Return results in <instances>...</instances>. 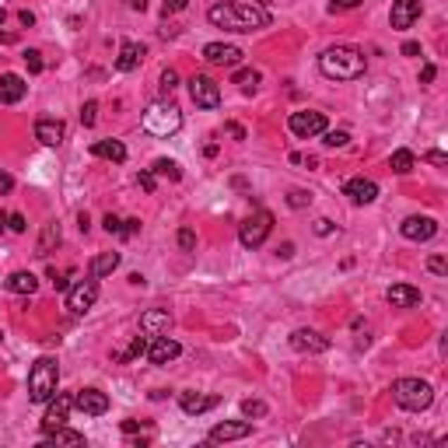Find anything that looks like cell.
Wrapping results in <instances>:
<instances>
[{
	"mask_svg": "<svg viewBox=\"0 0 448 448\" xmlns=\"http://www.w3.org/2000/svg\"><path fill=\"white\" fill-rule=\"evenodd\" d=\"M242 49L238 46H228V42H207L203 46V60L214 63V67H238L242 63Z\"/></svg>",
	"mask_w": 448,
	"mask_h": 448,
	"instance_id": "obj_11",
	"label": "cell"
},
{
	"mask_svg": "<svg viewBox=\"0 0 448 448\" xmlns=\"http://www.w3.org/2000/svg\"><path fill=\"white\" fill-rule=\"evenodd\" d=\"M242 413L246 417H267V403L263 399H246L242 403Z\"/></svg>",
	"mask_w": 448,
	"mask_h": 448,
	"instance_id": "obj_37",
	"label": "cell"
},
{
	"mask_svg": "<svg viewBox=\"0 0 448 448\" xmlns=\"http://www.w3.org/2000/svg\"><path fill=\"white\" fill-rule=\"evenodd\" d=\"M424 162H431V165H438V169H445V165H448V158L442 155V151H428V155H424Z\"/></svg>",
	"mask_w": 448,
	"mask_h": 448,
	"instance_id": "obj_50",
	"label": "cell"
},
{
	"mask_svg": "<svg viewBox=\"0 0 448 448\" xmlns=\"http://www.w3.org/2000/svg\"><path fill=\"white\" fill-rule=\"evenodd\" d=\"M392 399H396V406H403L410 413H420L435 403V389L424 378H396L392 382Z\"/></svg>",
	"mask_w": 448,
	"mask_h": 448,
	"instance_id": "obj_4",
	"label": "cell"
},
{
	"mask_svg": "<svg viewBox=\"0 0 448 448\" xmlns=\"http://www.w3.org/2000/svg\"><path fill=\"white\" fill-rule=\"evenodd\" d=\"M25 67H28V74H42V71H46L42 53H39V49H28V53H25Z\"/></svg>",
	"mask_w": 448,
	"mask_h": 448,
	"instance_id": "obj_35",
	"label": "cell"
},
{
	"mask_svg": "<svg viewBox=\"0 0 448 448\" xmlns=\"http://www.w3.org/2000/svg\"><path fill=\"white\" fill-rule=\"evenodd\" d=\"M4 287H7L11 294H35V291H39V277L28 273V270H18V273H11V277L4 280Z\"/></svg>",
	"mask_w": 448,
	"mask_h": 448,
	"instance_id": "obj_25",
	"label": "cell"
},
{
	"mask_svg": "<svg viewBox=\"0 0 448 448\" xmlns=\"http://www.w3.org/2000/svg\"><path fill=\"white\" fill-rule=\"evenodd\" d=\"M217 403H221V396H200V392H179V406H182V413H189V417H200V413L214 410Z\"/></svg>",
	"mask_w": 448,
	"mask_h": 448,
	"instance_id": "obj_22",
	"label": "cell"
},
{
	"mask_svg": "<svg viewBox=\"0 0 448 448\" xmlns=\"http://www.w3.org/2000/svg\"><path fill=\"white\" fill-rule=\"evenodd\" d=\"M277 253H280V256H284V260H291V256H294V246H291V242H284V246H280V249H277Z\"/></svg>",
	"mask_w": 448,
	"mask_h": 448,
	"instance_id": "obj_57",
	"label": "cell"
},
{
	"mask_svg": "<svg viewBox=\"0 0 448 448\" xmlns=\"http://www.w3.org/2000/svg\"><path fill=\"white\" fill-rule=\"evenodd\" d=\"M116 267H119V253H98L91 260V277H109Z\"/></svg>",
	"mask_w": 448,
	"mask_h": 448,
	"instance_id": "obj_29",
	"label": "cell"
},
{
	"mask_svg": "<svg viewBox=\"0 0 448 448\" xmlns=\"http://www.w3.org/2000/svg\"><path fill=\"white\" fill-rule=\"evenodd\" d=\"M140 60H144V46H137V42H123V46H119V56H116V71L130 74V71L140 67Z\"/></svg>",
	"mask_w": 448,
	"mask_h": 448,
	"instance_id": "obj_24",
	"label": "cell"
},
{
	"mask_svg": "<svg viewBox=\"0 0 448 448\" xmlns=\"http://www.w3.org/2000/svg\"><path fill=\"white\" fill-rule=\"evenodd\" d=\"M308 203H312V193H308V189H291V193H287V207L301 210V207H308Z\"/></svg>",
	"mask_w": 448,
	"mask_h": 448,
	"instance_id": "obj_36",
	"label": "cell"
},
{
	"mask_svg": "<svg viewBox=\"0 0 448 448\" xmlns=\"http://www.w3.org/2000/svg\"><path fill=\"white\" fill-rule=\"evenodd\" d=\"M95 301H98V277L78 280L74 287H67V308H71L74 315H85Z\"/></svg>",
	"mask_w": 448,
	"mask_h": 448,
	"instance_id": "obj_8",
	"label": "cell"
},
{
	"mask_svg": "<svg viewBox=\"0 0 448 448\" xmlns=\"http://www.w3.org/2000/svg\"><path fill=\"white\" fill-rule=\"evenodd\" d=\"M189 98L200 109H217L221 105V85L207 74H196V78H189Z\"/></svg>",
	"mask_w": 448,
	"mask_h": 448,
	"instance_id": "obj_9",
	"label": "cell"
},
{
	"mask_svg": "<svg viewBox=\"0 0 448 448\" xmlns=\"http://www.w3.org/2000/svg\"><path fill=\"white\" fill-rule=\"evenodd\" d=\"M169 326H172V315L165 308H147L140 315V333L144 337H162V333H169Z\"/></svg>",
	"mask_w": 448,
	"mask_h": 448,
	"instance_id": "obj_21",
	"label": "cell"
},
{
	"mask_svg": "<svg viewBox=\"0 0 448 448\" xmlns=\"http://www.w3.org/2000/svg\"><path fill=\"white\" fill-rule=\"evenodd\" d=\"M438 78V67L435 63H424V71H420V85H431Z\"/></svg>",
	"mask_w": 448,
	"mask_h": 448,
	"instance_id": "obj_49",
	"label": "cell"
},
{
	"mask_svg": "<svg viewBox=\"0 0 448 448\" xmlns=\"http://www.w3.org/2000/svg\"><path fill=\"white\" fill-rule=\"evenodd\" d=\"M322 144H326V147H347V144H351V133H347V130H326V133H322Z\"/></svg>",
	"mask_w": 448,
	"mask_h": 448,
	"instance_id": "obj_34",
	"label": "cell"
},
{
	"mask_svg": "<svg viewBox=\"0 0 448 448\" xmlns=\"http://www.w3.org/2000/svg\"><path fill=\"white\" fill-rule=\"evenodd\" d=\"M176 88H179V74H176V71L169 67V71L162 74V91H165V95H172Z\"/></svg>",
	"mask_w": 448,
	"mask_h": 448,
	"instance_id": "obj_41",
	"label": "cell"
},
{
	"mask_svg": "<svg viewBox=\"0 0 448 448\" xmlns=\"http://www.w3.org/2000/svg\"><path fill=\"white\" fill-rule=\"evenodd\" d=\"M151 172H155V176H165V179H172V182H179V179H182V169L176 165V162H172V158H158Z\"/></svg>",
	"mask_w": 448,
	"mask_h": 448,
	"instance_id": "obj_32",
	"label": "cell"
},
{
	"mask_svg": "<svg viewBox=\"0 0 448 448\" xmlns=\"http://www.w3.org/2000/svg\"><path fill=\"white\" fill-rule=\"evenodd\" d=\"M91 155L95 158H109V162H126V144L123 140H95L91 144Z\"/></svg>",
	"mask_w": 448,
	"mask_h": 448,
	"instance_id": "obj_26",
	"label": "cell"
},
{
	"mask_svg": "<svg viewBox=\"0 0 448 448\" xmlns=\"http://www.w3.org/2000/svg\"><path fill=\"white\" fill-rule=\"evenodd\" d=\"M4 228H7V214L0 210V231H4Z\"/></svg>",
	"mask_w": 448,
	"mask_h": 448,
	"instance_id": "obj_61",
	"label": "cell"
},
{
	"mask_svg": "<svg viewBox=\"0 0 448 448\" xmlns=\"http://www.w3.org/2000/svg\"><path fill=\"white\" fill-rule=\"evenodd\" d=\"M18 21L28 28V25H35V14H32V11H18Z\"/></svg>",
	"mask_w": 448,
	"mask_h": 448,
	"instance_id": "obj_55",
	"label": "cell"
},
{
	"mask_svg": "<svg viewBox=\"0 0 448 448\" xmlns=\"http://www.w3.org/2000/svg\"><path fill=\"white\" fill-rule=\"evenodd\" d=\"M140 428H147L144 420H123V435H133V431H140Z\"/></svg>",
	"mask_w": 448,
	"mask_h": 448,
	"instance_id": "obj_53",
	"label": "cell"
},
{
	"mask_svg": "<svg viewBox=\"0 0 448 448\" xmlns=\"http://www.w3.org/2000/svg\"><path fill=\"white\" fill-rule=\"evenodd\" d=\"M420 11H424V0H396L392 4V14H389L392 18V28L396 32H406L420 18Z\"/></svg>",
	"mask_w": 448,
	"mask_h": 448,
	"instance_id": "obj_16",
	"label": "cell"
},
{
	"mask_svg": "<svg viewBox=\"0 0 448 448\" xmlns=\"http://www.w3.org/2000/svg\"><path fill=\"white\" fill-rule=\"evenodd\" d=\"M182 354L179 340H172V337H151V344H147V361L151 364H172V361Z\"/></svg>",
	"mask_w": 448,
	"mask_h": 448,
	"instance_id": "obj_15",
	"label": "cell"
},
{
	"mask_svg": "<svg viewBox=\"0 0 448 448\" xmlns=\"http://www.w3.org/2000/svg\"><path fill=\"white\" fill-rule=\"evenodd\" d=\"M207 21L224 32H260L270 25V11L260 4H214Z\"/></svg>",
	"mask_w": 448,
	"mask_h": 448,
	"instance_id": "obj_1",
	"label": "cell"
},
{
	"mask_svg": "<svg viewBox=\"0 0 448 448\" xmlns=\"http://www.w3.org/2000/svg\"><path fill=\"white\" fill-rule=\"evenodd\" d=\"M368 60L358 46H329L322 56H319V71L329 78V81H358L364 74Z\"/></svg>",
	"mask_w": 448,
	"mask_h": 448,
	"instance_id": "obj_2",
	"label": "cell"
},
{
	"mask_svg": "<svg viewBox=\"0 0 448 448\" xmlns=\"http://www.w3.org/2000/svg\"><path fill=\"white\" fill-rule=\"evenodd\" d=\"M102 228H105L109 235H119V231H123V221H119L116 214H105V217H102Z\"/></svg>",
	"mask_w": 448,
	"mask_h": 448,
	"instance_id": "obj_42",
	"label": "cell"
},
{
	"mask_svg": "<svg viewBox=\"0 0 448 448\" xmlns=\"http://www.w3.org/2000/svg\"><path fill=\"white\" fill-rule=\"evenodd\" d=\"M344 193L351 196V203H358V207H368V203H375L378 200V186L371 179H364V176H358V179H351L347 186H344Z\"/></svg>",
	"mask_w": 448,
	"mask_h": 448,
	"instance_id": "obj_19",
	"label": "cell"
},
{
	"mask_svg": "<svg viewBox=\"0 0 448 448\" xmlns=\"http://www.w3.org/2000/svg\"><path fill=\"white\" fill-rule=\"evenodd\" d=\"M291 347L298 354H326L329 351V340L322 333H315V329H294L291 333Z\"/></svg>",
	"mask_w": 448,
	"mask_h": 448,
	"instance_id": "obj_14",
	"label": "cell"
},
{
	"mask_svg": "<svg viewBox=\"0 0 448 448\" xmlns=\"http://www.w3.org/2000/svg\"><path fill=\"white\" fill-rule=\"evenodd\" d=\"M144 130H147L151 137H176L182 130L179 105H172V102H155V105L144 112Z\"/></svg>",
	"mask_w": 448,
	"mask_h": 448,
	"instance_id": "obj_5",
	"label": "cell"
},
{
	"mask_svg": "<svg viewBox=\"0 0 448 448\" xmlns=\"http://www.w3.org/2000/svg\"><path fill=\"white\" fill-rule=\"evenodd\" d=\"M420 53V42H403V56H417Z\"/></svg>",
	"mask_w": 448,
	"mask_h": 448,
	"instance_id": "obj_56",
	"label": "cell"
},
{
	"mask_svg": "<svg viewBox=\"0 0 448 448\" xmlns=\"http://www.w3.org/2000/svg\"><path fill=\"white\" fill-rule=\"evenodd\" d=\"M71 410H74V392H56L49 410H46V417H42V435H53L56 428H63Z\"/></svg>",
	"mask_w": 448,
	"mask_h": 448,
	"instance_id": "obj_10",
	"label": "cell"
},
{
	"mask_svg": "<svg viewBox=\"0 0 448 448\" xmlns=\"http://www.w3.org/2000/svg\"><path fill=\"white\" fill-rule=\"evenodd\" d=\"M399 235L410 238V242H428V238L438 235V221H435V217H420V214H413V217H406V221L399 224Z\"/></svg>",
	"mask_w": 448,
	"mask_h": 448,
	"instance_id": "obj_12",
	"label": "cell"
},
{
	"mask_svg": "<svg viewBox=\"0 0 448 448\" xmlns=\"http://www.w3.org/2000/svg\"><path fill=\"white\" fill-rule=\"evenodd\" d=\"M224 133H228V137H235V140H246V130H242L238 123H228V126H224Z\"/></svg>",
	"mask_w": 448,
	"mask_h": 448,
	"instance_id": "obj_52",
	"label": "cell"
},
{
	"mask_svg": "<svg viewBox=\"0 0 448 448\" xmlns=\"http://www.w3.org/2000/svg\"><path fill=\"white\" fill-rule=\"evenodd\" d=\"M413 151H406V147H399V151H392V158H389V165H392V172L396 176H410L413 172Z\"/></svg>",
	"mask_w": 448,
	"mask_h": 448,
	"instance_id": "obj_30",
	"label": "cell"
},
{
	"mask_svg": "<svg viewBox=\"0 0 448 448\" xmlns=\"http://www.w3.org/2000/svg\"><path fill=\"white\" fill-rule=\"evenodd\" d=\"M144 354H147V337H137V340H133L126 351H116V354H112V361H116V364H126V361L144 358Z\"/></svg>",
	"mask_w": 448,
	"mask_h": 448,
	"instance_id": "obj_31",
	"label": "cell"
},
{
	"mask_svg": "<svg viewBox=\"0 0 448 448\" xmlns=\"http://www.w3.org/2000/svg\"><path fill=\"white\" fill-rule=\"evenodd\" d=\"M63 137H67L63 119H39V123H35V140H39V144H46V147H60Z\"/></svg>",
	"mask_w": 448,
	"mask_h": 448,
	"instance_id": "obj_18",
	"label": "cell"
},
{
	"mask_svg": "<svg viewBox=\"0 0 448 448\" xmlns=\"http://www.w3.org/2000/svg\"><path fill=\"white\" fill-rule=\"evenodd\" d=\"M11 189H14V179L7 172H0V193H11Z\"/></svg>",
	"mask_w": 448,
	"mask_h": 448,
	"instance_id": "obj_54",
	"label": "cell"
},
{
	"mask_svg": "<svg viewBox=\"0 0 448 448\" xmlns=\"http://www.w3.org/2000/svg\"><path fill=\"white\" fill-rule=\"evenodd\" d=\"M49 280H53L56 291H67V287H71V284H67V273H60L56 267H49Z\"/></svg>",
	"mask_w": 448,
	"mask_h": 448,
	"instance_id": "obj_45",
	"label": "cell"
},
{
	"mask_svg": "<svg viewBox=\"0 0 448 448\" xmlns=\"http://www.w3.org/2000/svg\"><path fill=\"white\" fill-rule=\"evenodd\" d=\"M186 4H189V0H165V4H162V11H165V18H169V14H179V11H186Z\"/></svg>",
	"mask_w": 448,
	"mask_h": 448,
	"instance_id": "obj_46",
	"label": "cell"
},
{
	"mask_svg": "<svg viewBox=\"0 0 448 448\" xmlns=\"http://www.w3.org/2000/svg\"><path fill=\"white\" fill-rule=\"evenodd\" d=\"M179 249L182 253H193V249H196V231H193V228H182L179 231Z\"/></svg>",
	"mask_w": 448,
	"mask_h": 448,
	"instance_id": "obj_39",
	"label": "cell"
},
{
	"mask_svg": "<svg viewBox=\"0 0 448 448\" xmlns=\"http://www.w3.org/2000/svg\"><path fill=\"white\" fill-rule=\"evenodd\" d=\"M385 298H389L392 308H417V305L424 301V294H420L413 284H392Z\"/></svg>",
	"mask_w": 448,
	"mask_h": 448,
	"instance_id": "obj_20",
	"label": "cell"
},
{
	"mask_svg": "<svg viewBox=\"0 0 448 448\" xmlns=\"http://www.w3.org/2000/svg\"><path fill=\"white\" fill-rule=\"evenodd\" d=\"M53 246H60V224H56V221H49V224L42 228V238H39V246H35V256L46 260V256L53 253Z\"/></svg>",
	"mask_w": 448,
	"mask_h": 448,
	"instance_id": "obj_27",
	"label": "cell"
},
{
	"mask_svg": "<svg viewBox=\"0 0 448 448\" xmlns=\"http://www.w3.org/2000/svg\"><path fill=\"white\" fill-rule=\"evenodd\" d=\"M428 270H431V273H438V277H445V273H448V260H445V256H431V260H428Z\"/></svg>",
	"mask_w": 448,
	"mask_h": 448,
	"instance_id": "obj_43",
	"label": "cell"
},
{
	"mask_svg": "<svg viewBox=\"0 0 448 448\" xmlns=\"http://www.w3.org/2000/svg\"><path fill=\"white\" fill-rule=\"evenodd\" d=\"M25 91H28V85L21 74H0V102L4 105H18L25 98Z\"/></svg>",
	"mask_w": 448,
	"mask_h": 448,
	"instance_id": "obj_23",
	"label": "cell"
},
{
	"mask_svg": "<svg viewBox=\"0 0 448 448\" xmlns=\"http://www.w3.org/2000/svg\"><path fill=\"white\" fill-rule=\"evenodd\" d=\"M78 228H81V231H88V228H91V221H88V214H81V217H78Z\"/></svg>",
	"mask_w": 448,
	"mask_h": 448,
	"instance_id": "obj_60",
	"label": "cell"
},
{
	"mask_svg": "<svg viewBox=\"0 0 448 448\" xmlns=\"http://www.w3.org/2000/svg\"><path fill=\"white\" fill-rule=\"evenodd\" d=\"M137 231H140V221H137V217H130V221H123V231H119V235H123V238H133Z\"/></svg>",
	"mask_w": 448,
	"mask_h": 448,
	"instance_id": "obj_48",
	"label": "cell"
},
{
	"mask_svg": "<svg viewBox=\"0 0 448 448\" xmlns=\"http://www.w3.org/2000/svg\"><path fill=\"white\" fill-rule=\"evenodd\" d=\"M7 228H11V231H18V235H21V231H25V228H28V224H25V217H21V214H7Z\"/></svg>",
	"mask_w": 448,
	"mask_h": 448,
	"instance_id": "obj_47",
	"label": "cell"
},
{
	"mask_svg": "<svg viewBox=\"0 0 448 448\" xmlns=\"http://www.w3.org/2000/svg\"><path fill=\"white\" fill-rule=\"evenodd\" d=\"M14 39H18V35H14V32H4V28H0V42H4V46H11V42H14Z\"/></svg>",
	"mask_w": 448,
	"mask_h": 448,
	"instance_id": "obj_58",
	"label": "cell"
},
{
	"mask_svg": "<svg viewBox=\"0 0 448 448\" xmlns=\"http://www.w3.org/2000/svg\"><path fill=\"white\" fill-rule=\"evenodd\" d=\"M231 81L246 91V95H253L256 85H260V71H235V78H231Z\"/></svg>",
	"mask_w": 448,
	"mask_h": 448,
	"instance_id": "obj_33",
	"label": "cell"
},
{
	"mask_svg": "<svg viewBox=\"0 0 448 448\" xmlns=\"http://www.w3.org/2000/svg\"><path fill=\"white\" fill-rule=\"evenodd\" d=\"M0 340H4V333H0Z\"/></svg>",
	"mask_w": 448,
	"mask_h": 448,
	"instance_id": "obj_62",
	"label": "cell"
},
{
	"mask_svg": "<svg viewBox=\"0 0 448 448\" xmlns=\"http://www.w3.org/2000/svg\"><path fill=\"white\" fill-rule=\"evenodd\" d=\"M140 189L144 193H155V172H140Z\"/></svg>",
	"mask_w": 448,
	"mask_h": 448,
	"instance_id": "obj_51",
	"label": "cell"
},
{
	"mask_svg": "<svg viewBox=\"0 0 448 448\" xmlns=\"http://www.w3.org/2000/svg\"><path fill=\"white\" fill-rule=\"evenodd\" d=\"M253 435V420H224L210 428V442H238Z\"/></svg>",
	"mask_w": 448,
	"mask_h": 448,
	"instance_id": "obj_17",
	"label": "cell"
},
{
	"mask_svg": "<svg viewBox=\"0 0 448 448\" xmlns=\"http://www.w3.org/2000/svg\"><path fill=\"white\" fill-rule=\"evenodd\" d=\"M60 385V364L56 358H39L28 368V399L32 403H49Z\"/></svg>",
	"mask_w": 448,
	"mask_h": 448,
	"instance_id": "obj_3",
	"label": "cell"
},
{
	"mask_svg": "<svg viewBox=\"0 0 448 448\" xmlns=\"http://www.w3.org/2000/svg\"><path fill=\"white\" fill-rule=\"evenodd\" d=\"M74 406L85 413V417H102L109 410V396L102 389H78L74 392Z\"/></svg>",
	"mask_w": 448,
	"mask_h": 448,
	"instance_id": "obj_13",
	"label": "cell"
},
{
	"mask_svg": "<svg viewBox=\"0 0 448 448\" xmlns=\"http://www.w3.org/2000/svg\"><path fill=\"white\" fill-rule=\"evenodd\" d=\"M287 130H291L294 137H301V140H312V137L326 133V112H312V109L291 112V116H287Z\"/></svg>",
	"mask_w": 448,
	"mask_h": 448,
	"instance_id": "obj_7",
	"label": "cell"
},
{
	"mask_svg": "<svg viewBox=\"0 0 448 448\" xmlns=\"http://www.w3.org/2000/svg\"><path fill=\"white\" fill-rule=\"evenodd\" d=\"M364 0H329V14H344V11H354Z\"/></svg>",
	"mask_w": 448,
	"mask_h": 448,
	"instance_id": "obj_40",
	"label": "cell"
},
{
	"mask_svg": "<svg viewBox=\"0 0 448 448\" xmlns=\"http://www.w3.org/2000/svg\"><path fill=\"white\" fill-rule=\"evenodd\" d=\"M81 123H85V126H95V123H98V102H85V105H81Z\"/></svg>",
	"mask_w": 448,
	"mask_h": 448,
	"instance_id": "obj_38",
	"label": "cell"
},
{
	"mask_svg": "<svg viewBox=\"0 0 448 448\" xmlns=\"http://www.w3.org/2000/svg\"><path fill=\"white\" fill-rule=\"evenodd\" d=\"M126 4H130L133 11H147V4H151V0H126Z\"/></svg>",
	"mask_w": 448,
	"mask_h": 448,
	"instance_id": "obj_59",
	"label": "cell"
},
{
	"mask_svg": "<svg viewBox=\"0 0 448 448\" xmlns=\"http://www.w3.org/2000/svg\"><path fill=\"white\" fill-rule=\"evenodd\" d=\"M270 231H273V214H270V210H256L253 217H246V221L238 224V242H242L246 249H260V246L270 238Z\"/></svg>",
	"mask_w": 448,
	"mask_h": 448,
	"instance_id": "obj_6",
	"label": "cell"
},
{
	"mask_svg": "<svg viewBox=\"0 0 448 448\" xmlns=\"http://www.w3.org/2000/svg\"><path fill=\"white\" fill-rule=\"evenodd\" d=\"M46 448H56V445H85V435H78V431H67V424L63 428H56L53 435H46Z\"/></svg>",
	"mask_w": 448,
	"mask_h": 448,
	"instance_id": "obj_28",
	"label": "cell"
},
{
	"mask_svg": "<svg viewBox=\"0 0 448 448\" xmlns=\"http://www.w3.org/2000/svg\"><path fill=\"white\" fill-rule=\"evenodd\" d=\"M333 231H337V224H333L329 217H319V221H315V235H319V238H326V235H333Z\"/></svg>",
	"mask_w": 448,
	"mask_h": 448,
	"instance_id": "obj_44",
	"label": "cell"
}]
</instances>
